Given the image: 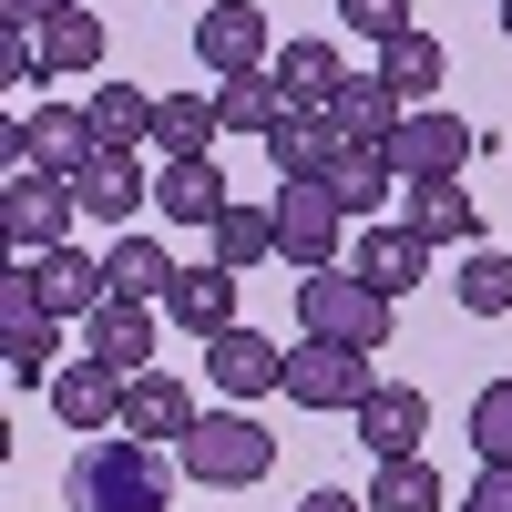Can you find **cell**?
Instances as JSON below:
<instances>
[{
    "label": "cell",
    "instance_id": "9",
    "mask_svg": "<svg viewBox=\"0 0 512 512\" xmlns=\"http://www.w3.org/2000/svg\"><path fill=\"white\" fill-rule=\"evenodd\" d=\"M93 113L82 103H41V113H21V175H62V185H82L93 175Z\"/></svg>",
    "mask_w": 512,
    "mask_h": 512
},
{
    "label": "cell",
    "instance_id": "10",
    "mask_svg": "<svg viewBox=\"0 0 512 512\" xmlns=\"http://www.w3.org/2000/svg\"><path fill=\"white\" fill-rule=\"evenodd\" d=\"M205 379L226 390V410H246V400L287 390V349H277V338H256V328H226V338H205Z\"/></svg>",
    "mask_w": 512,
    "mask_h": 512
},
{
    "label": "cell",
    "instance_id": "41",
    "mask_svg": "<svg viewBox=\"0 0 512 512\" xmlns=\"http://www.w3.org/2000/svg\"><path fill=\"white\" fill-rule=\"evenodd\" d=\"M502 31H512V0H502Z\"/></svg>",
    "mask_w": 512,
    "mask_h": 512
},
{
    "label": "cell",
    "instance_id": "35",
    "mask_svg": "<svg viewBox=\"0 0 512 512\" xmlns=\"http://www.w3.org/2000/svg\"><path fill=\"white\" fill-rule=\"evenodd\" d=\"M0 349H11V390H41V379H62V318H41V328H11Z\"/></svg>",
    "mask_w": 512,
    "mask_h": 512
},
{
    "label": "cell",
    "instance_id": "23",
    "mask_svg": "<svg viewBox=\"0 0 512 512\" xmlns=\"http://www.w3.org/2000/svg\"><path fill=\"white\" fill-rule=\"evenodd\" d=\"M226 175H216V154H185V164H164L154 175V216H175V226H216L226 216Z\"/></svg>",
    "mask_w": 512,
    "mask_h": 512
},
{
    "label": "cell",
    "instance_id": "36",
    "mask_svg": "<svg viewBox=\"0 0 512 512\" xmlns=\"http://www.w3.org/2000/svg\"><path fill=\"white\" fill-rule=\"evenodd\" d=\"M41 318H52V308H41L31 256H21V267H0V338H11V328H41Z\"/></svg>",
    "mask_w": 512,
    "mask_h": 512
},
{
    "label": "cell",
    "instance_id": "33",
    "mask_svg": "<svg viewBox=\"0 0 512 512\" xmlns=\"http://www.w3.org/2000/svg\"><path fill=\"white\" fill-rule=\"evenodd\" d=\"M369 512H451V502H441L431 461H379L369 472Z\"/></svg>",
    "mask_w": 512,
    "mask_h": 512
},
{
    "label": "cell",
    "instance_id": "17",
    "mask_svg": "<svg viewBox=\"0 0 512 512\" xmlns=\"http://www.w3.org/2000/svg\"><path fill=\"white\" fill-rule=\"evenodd\" d=\"M267 72H277V93H287V113H338V93H349V82H359L349 62L328 52V41H287V52H277Z\"/></svg>",
    "mask_w": 512,
    "mask_h": 512
},
{
    "label": "cell",
    "instance_id": "3",
    "mask_svg": "<svg viewBox=\"0 0 512 512\" xmlns=\"http://www.w3.org/2000/svg\"><path fill=\"white\" fill-rule=\"evenodd\" d=\"M297 328L338 338V349H390V297L349 267H318V277H297Z\"/></svg>",
    "mask_w": 512,
    "mask_h": 512
},
{
    "label": "cell",
    "instance_id": "1",
    "mask_svg": "<svg viewBox=\"0 0 512 512\" xmlns=\"http://www.w3.org/2000/svg\"><path fill=\"white\" fill-rule=\"evenodd\" d=\"M164 492H175V472H164V451L134 441V431L82 441L72 472H62V502L72 512H164Z\"/></svg>",
    "mask_w": 512,
    "mask_h": 512
},
{
    "label": "cell",
    "instance_id": "38",
    "mask_svg": "<svg viewBox=\"0 0 512 512\" xmlns=\"http://www.w3.org/2000/svg\"><path fill=\"white\" fill-rule=\"evenodd\" d=\"M451 512H512V461H492V472H472V492H461Z\"/></svg>",
    "mask_w": 512,
    "mask_h": 512
},
{
    "label": "cell",
    "instance_id": "16",
    "mask_svg": "<svg viewBox=\"0 0 512 512\" xmlns=\"http://www.w3.org/2000/svg\"><path fill=\"white\" fill-rule=\"evenodd\" d=\"M195 420H205V410H195V390H185V379H164V369H144L134 390H123V431H134V441H154V451H164V441L185 451V431H195Z\"/></svg>",
    "mask_w": 512,
    "mask_h": 512
},
{
    "label": "cell",
    "instance_id": "20",
    "mask_svg": "<svg viewBox=\"0 0 512 512\" xmlns=\"http://www.w3.org/2000/svg\"><path fill=\"white\" fill-rule=\"evenodd\" d=\"M31 277H41V308H52V318H93L103 297H113L103 256H82V246H41V256H31Z\"/></svg>",
    "mask_w": 512,
    "mask_h": 512
},
{
    "label": "cell",
    "instance_id": "34",
    "mask_svg": "<svg viewBox=\"0 0 512 512\" xmlns=\"http://www.w3.org/2000/svg\"><path fill=\"white\" fill-rule=\"evenodd\" d=\"M461 441H472V461H482V472H492V461H512V379H492V390L472 400Z\"/></svg>",
    "mask_w": 512,
    "mask_h": 512
},
{
    "label": "cell",
    "instance_id": "40",
    "mask_svg": "<svg viewBox=\"0 0 512 512\" xmlns=\"http://www.w3.org/2000/svg\"><path fill=\"white\" fill-rule=\"evenodd\" d=\"M297 512H369V502H359V492H338V482H318V492L297 502Z\"/></svg>",
    "mask_w": 512,
    "mask_h": 512
},
{
    "label": "cell",
    "instance_id": "6",
    "mask_svg": "<svg viewBox=\"0 0 512 512\" xmlns=\"http://www.w3.org/2000/svg\"><path fill=\"white\" fill-rule=\"evenodd\" d=\"M72 216H82V185H62V175H11L0 185V236H11V256L72 246Z\"/></svg>",
    "mask_w": 512,
    "mask_h": 512
},
{
    "label": "cell",
    "instance_id": "18",
    "mask_svg": "<svg viewBox=\"0 0 512 512\" xmlns=\"http://www.w3.org/2000/svg\"><path fill=\"white\" fill-rule=\"evenodd\" d=\"M349 154V134H338L328 113H287L277 134H267V164H277V185H328V164Z\"/></svg>",
    "mask_w": 512,
    "mask_h": 512
},
{
    "label": "cell",
    "instance_id": "19",
    "mask_svg": "<svg viewBox=\"0 0 512 512\" xmlns=\"http://www.w3.org/2000/svg\"><path fill=\"white\" fill-rule=\"evenodd\" d=\"M400 205H410L400 226H410L420 246H431V256H441V246H461V256L482 246V205L461 195V185H400Z\"/></svg>",
    "mask_w": 512,
    "mask_h": 512
},
{
    "label": "cell",
    "instance_id": "32",
    "mask_svg": "<svg viewBox=\"0 0 512 512\" xmlns=\"http://www.w3.org/2000/svg\"><path fill=\"white\" fill-rule=\"evenodd\" d=\"M451 297H461L472 318H512V256H502V246H472V256L451 267Z\"/></svg>",
    "mask_w": 512,
    "mask_h": 512
},
{
    "label": "cell",
    "instance_id": "27",
    "mask_svg": "<svg viewBox=\"0 0 512 512\" xmlns=\"http://www.w3.org/2000/svg\"><path fill=\"white\" fill-rule=\"evenodd\" d=\"M216 134H226L216 93H164V103H154V154H164V164H185V154H216Z\"/></svg>",
    "mask_w": 512,
    "mask_h": 512
},
{
    "label": "cell",
    "instance_id": "24",
    "mask_svg": "<svg viewBox=\"0 0 512 512\" xmlns=\"http://www.w3.org/2000/svg\"><path fill=\"white\" fill-rule=\"evenodd\" d=\"M103 277H113V297H144V308H164V297H175V277H185V256L154 246V236H113V246H103Z\"/></svg>",
    "mask_w": 512,
    "mask_h": 512
},
{
    "label": "cell",
    "instance_id": "2",
    "mask_svg": "<svg viewBox=\"0 0 512 512\" xmlns=\"http://www.w3.org/2000/svg\"><path fill=\"white\" fill-rule=\"evenodd\" d=\"M175 461H185L205 492H246V482H267V472H277V431H267L256 410H205L195 431H185Z\"/></svg>",
    "mask_w": 512,
    "mask_h": 512
},
{
    "label": "cell",
    "instance_id": "21",
    "mask_svg": "<svg viewBox=\"0 0 512 512\" xmlns=\"http://www.w3.org/2000/svg\"><path fill=\"white\" fill-rule=\"evenodd\" d=\"M328 195H338V216L349 226H379V205L400 195V164H390V144H349L328 164Z\"/></svg>",
    "mask_w": 512,
    "mask_h": 512
},
{
    "label": "cell",
    "instance_id": "7",
    "mask_svg": "<svg viewBox=\"0 0 512 512\" xmlns=\"http://www.w3.org/2000/svg\"><path fill=\"white\" fill-rule=\"evenodd\" d=\"M195 62L205 82H236V72H267L277 62V31L256 0H205V21H195Z\"/></svg>",
    "mask_w": 512,
    "mask_h": 512
},
{
    "label": "cell",
    "instance_id": "26",
    "mask_svg": "<svg viewBox=\"0 0 512 512\" xmlns=\"http://www.w3.org/2000/svg\"><path fill=\"white\" fill-rule=\"evenodd\" d=\"M369 72H379V82H390V93H400V103H431V93H441V82H451V52H441V41H431V31H420V21H410L400 41H379V62H369Z\"/></svg>",
    "mask_w": 512,
    "mask_h": 512
},
{
    "label": "cell",
    "instance_id": "39",
    "mask_svg": "<svg viewBox=\"0 0 512 512\" xmlns=\"http://www.w3.org/2000/svg\"><path fill=\"white\" fill-rule=\"evenodd\" d=\"M62 11H93V0H0L11 31H41V21H62Z\"/></svg>",
    "mask_w": 512,
    "mask_h": 512
},
{
    "label": "cell",
    "instance_id": "28",
    "mask_svg": "<svg viewBox=\"0 0 512 512\" xmlns=\"http://www.w3.org/2000/svg\"><path fill=\"white\" fill-rule=\"evenodd\" d=\"M31 52H41V82H82V72H103V21L93 11H62V21L31 31Z\"/></svg>",
    "mask_w": 512,
    "mask_h": 512
},
{
    "label": "cell",
    "instance_id": "5",
    "mask_svg": "<svg viewBox=\"0 0 512 512\" xmlns=\"http://www.w3.org/2000/svg\"><path fill=\"white\" fill-rule=\"evenodd\" d=\"M472 123L441 113V103H410V123L390 134V164H400V185H461V164H472Z\"/></svg>",
    "mask_w": 512,
    "mask_h": 512
},
{
    "label": "cell",
    "instance_id": "30",
    "mask_svg": "<svg viewBox=\"0 0 512 512\" xmlns=\"http://www.w3.org/2000/svg\"><path fill=\"white\" fill-rule=\"evenodd\" d=\"M216 113H226V134L267 144L277 123H287V93H277V72H236V82H216Z\"/></svg>",
    "mask_w": 512,
    "mask_h": 512
},
{
    "label": "cell",
    "instance_id": "22",
    "mask_svg": "<svg viewBox=\"0 0 512 512\" xmlns=\"http://www.w3.org/2000/svg\"><path fill=\"white\" fill-rule=\"evenodd\" d=\"M164 318H175L185 338H226V328H236V267H216V256H205V267H185L175 297H164Z\"/></svg>",
    "mask_w": 512,
    "mask_h": 512
},
{
    "label": "cell",
    "instance_id": "8",
    "mask_svg": "<svg viewBox=\"0 0 512 512\" xmlns=\"http://www.w3.org/2000/svg\"><path fill=\"white\" fill-rule=\"evenodd\" d=\"M369 390H379L369 349H338V338H297V349H287V400L297 410H359Z\"/></svg>",
    "mask_w": 512,
    "mask_h": 512
},
{
    "label": "cell",
    "instance_id": "25",
    "mask_svg": "<svg viewBox=\"0 0 512 512\" xmlns=\"http://www.w3.org/2000/svg\"><path fill=\"white\" fill-rule=\"evenodd\" d=\"M154 103L164 93H144V82H93V103H82L93 113V144L103 154H144L154 144Z\"/></svg>",
    "mask_w": 512,
    "mask_h": 512
},
{
    "label": "cell",
    "instance_id": "37",
    "mask_svg": "<svg viewBox=\"0 0 512 512\" xmlns=\"http://www.w3.org/2000/svg\"><path fill=\"white\" fill-rule=\"evenodd\" d=\"M338 21L369 31V52H379V41H400V31H410V0H338Z\"/></svg>",
    "mask_w": 512,
    "mask_h": 512
},
{
    "label": "cell",
    "instance_id": "12",
    "mask_svg": "<svg viewBox=\"0 0 512 512\" xmlns=\"http://www.w3.org/2000/svg\"><path fill=\"white\" fill-rule=\"evenodd\" d=\"M359 420V451L369 461H420V431H431V400L410 390V379H379V390L349 410Z\"/></svg>",
    "mask_w": 512,
    "mask_h": 512
},
{
    "label": "cell",
    "instance_id": "14",
    "mask_svg": "<svg viewBox=\"0 0 512 512\" xmlns=\"http://www.w3.org/2000/svg\"><path fill=\"white\" fill-rule=\"evenodd\" d=\"M154 205V175H144V154H93V175H82V216L113 226V236H134V216Z\"/></svg>",
    "mask_w": 512,
    "mask_h": 512
},
{
    "label": "cell",
    "instance_id": "13",
    "mask_svg": "<svg viewBox=\"0 0 512 512\" xmlns=\"http://www.w3.org/2000/svg\"><path fill=\"white\" fill-rule=\"evenodd\" d=\"M349 277H369V287L400 308V297H410L420 277H431V246H420L410 226H359V246H349Z\"/></svg>",
    "mask_w": 512,
    "mask_h": 512
},
{
    "label": "cell",
    "instance_id": "11",
    "mask_svg": "<svg viewBox=\"0 0 512 512\" xmlns=\"http://www.w3.org/2000/svg\"><path fill=\"white\" fill-rule=\"evenodd\" d=\"M123 390H134V379L82 349V359H62V379H52V420H62V431H123Z\"/></svg>",
    "mask_w": 512,
    "mask_h": 512
},
{
    "label": "cell",
    "instance_id": "29",
    "mask_svg": "<svg viewBox=\"0 0 512 512\" xmlns=\"http://www.w3.org/2000/svg\"><path fill=\"white\" fill-rule=\"evenodd\" d=\"M328 123H338V134H349V144H390L400 123H410V103H400V93H390V82H379V72H359L349 93H338V113H328Z\"/></svg>",
    "mask_w": 512,
    "mask_h": 512
},
{
    "label": "cell",
    "instance_id": "15",
    "mask_svg": "<svg viewBox=\"0 0 512 512\" xmlns=\"http://www.w3.org/2000/svg\"><path fill=\"white\" fill-rule=\"evenodd\" d=\"M82 349L113 359L123 379H144L154 369V308H144V297H103V308L82 318Z\"/></svg>",
    "mask_w": 512,
    "mask_h": 512
},
{
    "label": "cell",
    "instance_id": "31",
    "mask_svg": "<svg viewBox=\"0 0 512 512\" xmlns=\"http://www.w3.org/2000/svg\"><path fill=\"white\" fill-rule=\"evenodd\" d=\"M205 256H216V267H256V256H277V216H267V205H226V216L205 226Z\"/></svg>",
    "mask_w": 512,
    "mask_h": 512
},
{
    "label": "cell",
    "instance_id": "4",
    "mask_svg": "<svg viewBox=\"0 0 512 512\" xmlns=\"http://www.w3.org/2000/svg\"><path fill=\"white\" fill-rule=\"evenodd\" d=\"M267 216H277V256H287L297 277L349 267V216H338V195H328V185H277V195H267Z\"/></svg>",
    "mask_w": 512,
    "mask_h": 512
}]
</instances>
